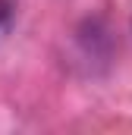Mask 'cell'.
I'll use <instances>...</instances> for the list:
<instances>
[{"label": "cell", "instance_id": "cell-1", "mask_svg": "<svg viewBox=\"0 0 132 135\" xmlns=\"http://www.w3.org/2000/svg\"><path fill=\"white\" fill-rule=\"evenodd\" d=\"M13 22H16V9H13V3H10V0H0V38L10 35Z\"/></svg>", "mask_w": 132, "mask_h": 135}]
</instances>
